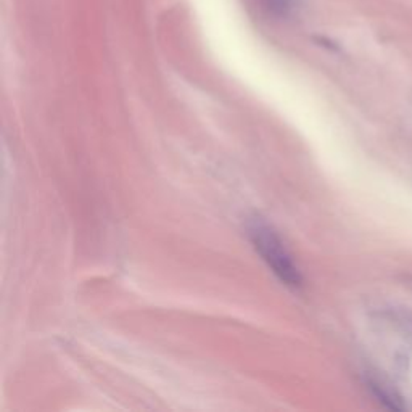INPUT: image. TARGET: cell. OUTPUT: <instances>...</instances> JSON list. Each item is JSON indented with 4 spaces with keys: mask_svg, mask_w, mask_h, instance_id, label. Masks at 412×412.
Masks as SVG:
<instances>
[{
    "mask_svg": "<svg viewBox=\"0 0 412 412\" xmlns=\"http://www.w3.org/2000/svg\"><path fill=\"white\" fill-rule=\"evenodd\" d=\"M248 235L255 250L260 253V256L265 260L269 269L284 282L287 287L300 288L301 287V274L298 267L295 266L292 256L285 250V246L280 239L274 234V230L260 221L250 224Z\"/></svg>",
    "mask_w": 412,
    "mask_h": 412,
    "instance_id": "1",
    "label": "cell"
},
{
    "mask_svg": "<svg viewBox=\"0 0 412 412\" xmlns=\"http://www.w3.org/2000/svg\"><path fill=\"white\" fill-rule=\"evenodd\" d=\"M265 5L274 13H285L288 8H292V0H265Z\"/></svg>",
    "mask_w": 412,
    "mask_h": 412,
    "instance_id": "2",
    "label": "cell"
}]
</instances>
